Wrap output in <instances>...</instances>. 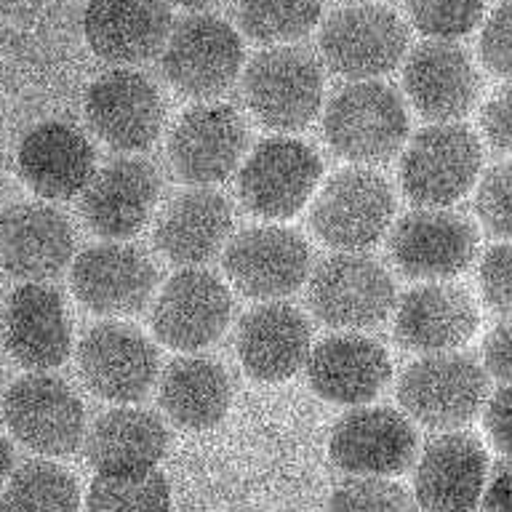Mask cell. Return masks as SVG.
<instances>
[{
	"label": "cell",
	"instance_id": "cell-1",
	"mask_svg": "<svg viewBox=\"0 0 512 512\" xmlns=\"http://www.w3.org/2000/svg\"><path fill=\"white\" fill-rule=\"evenodd\" d=\"M406 136V102L382 80H350L323 107V139L355 166L387 163L403 150Z\"/></svg>",
	"mask_w": 512,
	"mask_h": 512
},
{
	"label": "cell",
	"instance_id": "cell-2",
	"mask_svg": "<svg viewBox=\"0 0 512 512\" xmlns=\"http://www.w3.org/2000/svg\"><path fill=\"white\" fill-rule=\"evenodd\" d=\"M248 112L275 134H296L323 107V67L299 46H270L243 67Z\"/></svg>",
	"mask_w": 512,
	"mask_h": 512
},
{
	"label": "cell",
	"instance_id": "cell-3",
	"mask_svg": "<svg viewBox=\"0 0 512 512\" xmlns=\"http://www.w3.org/2000/svg\"><path fill=\"white\" fill-rule=\"evenodd\" d=\"M246 48L240 32L222 16L190 14L174 24L160 51V72L176 94L211 102L240 78Z\"/></svg>",
	"mask_w": 512,
	"mask_h": 512
},
{
	"label": "cell",
	"instance_id": "cell-4",
	"mask_svg": "<svg viewBox=\"0 0 512 512\" xmlns=\"http://www.w3.org/2000/svg\"><path fill=\"white\" fill-rule=\"evenodd\" d=\"M395 192L379 171L352 166L328 176L312 200L310 227L336 251H366L390 232Z\"/></svg>",
	"mask_w": 512,
	"mask_h": 512
},
{
	"label": "cell",
	"instance_id": "cell-5",
	"mask_svg": "<svg viewBox=\"0 0 512 512\" xmlns=\"http://www.w3.org/2000/svg\"><path fill=\"white\" fill-rule=\"evenodd\" d=\"M307 302L323 326L363 331L387 320L398 291L379 259L363 251H336L310 272Z\"/></svg>",
	"mask_w": 512,
	"mask_h": 512
},
{
	"label": "cell",
	"instance_id": "cell-6",
	"mask_svg": "<svg viewBox=\"0 0 512 512\" xmlns=\"http://www.w3.org/2000/svg\"><path fill=\"white\" fill-rule=\"evenodd\" d=\"M323 163L310 144L278 134L262 139L238 168V198L248 214L278 224L302 211L318 192Z\"/></svg>",
	"mask_w": 512,
	"mask_h": 512
},
{
	"label": "cell",
	"instance_id": "cell-7",
	"mask_svg": "<svg viewBox=\"0 0 512 512\" xmlns=\"http://www.w3.org/2000/svg\"><path fill=\"white\" fill-rule=\"evenodd\" d=\"M398 400L422 427L456 432L486 406V368L462 352H432L400 374Z\"/></svg>",
	"mask_w": 512,
	"mask_h": 512
},
{
	"label": "cell",
	"instance_id": "cell-8",
	"mask_svg": "<svg viewBox=\"0 0 512 512\" xmlns=\"http://www.w3.org/2000/svg\"><path fill=\"white\" fill-rule=\"evenodd\" d=\"M406 48V22L379 3L336 8L318 32L323 64L347 80H379L406 59Z\"/></svg>",
	"mask_w": 512,
	"mask_h": 512
},
{
	"label": "cell",
	"instance_id": "cell-9",
	"mask_svg": "<svg viewBox=\"0 0 512 512\" xmlns=\"http://www.w3.org/2000/svg\"><path fill=\"white\" fill-rule=\"evenodd\" d=\"M483 168L480 139L462 123H432L400 158V187L422 208H448L475 187Z\"/></svg>",
	"mask_w": 512,
	"mask_h": 512
},
{
	"label": "cell",
	"instance_id": "cell-10",
	"mask_svg": "<svg viewBox=\"0 0 512 512\" xmlns=\"http://www.w3.org/2000/svg\"><path fill=\"white\" fill-rule=\"evenodd\" d=\"M227 278L248 299L283 302L310 280L312 248L291 227L256 224L232 235L222 251Z\"/></svg>",
	"mask_w": 512,
	"mask_h": 512
},
{
	"label": "cell",
	"instance_id": "cell-11",
	"mask_svg": "<svg viewBox=\"0 0 512 512\" xmlns=\"http://www.w3.org/2000/svg\"><path fill=\"white\" fill-rule=\"evenodd\" d=\"M3 422L24 448L40 456H70L86 440V408L70 384L30 371L3 395Z\"/></svg>",
	"mask_w": 512,
	"mask_h": 512
},
{
	"label": "cell",
	"instance_id": "cell-12",
	"mask_svg": "<svg viewBox=\"0 0 512 512\" xmlns=\"http://www.w3.org/2000/svg\"><path fill=\"white\" fill-rule=\"evenodd\" d=\"M248 152V126L232 104L200 102L182 112L168 136L166 155L179 182L214 187L227 182Z\"/></svg>",
	"mask_w": 512,
	"mask_h": 512
},
{
	"label": "cell",
	"instance_id": "cell-13",
	"mask_svg": "<svg viewBox=\"0 0 512 512\" xmlns=\"http://www.w3.org/2000/svg\"><path fill=\"white\" fill-rule=\"evenodd\" d=\"M232 320V294L219 275L184 267L152 299L150 326L160 344L176 352H198L219 342Z\"/></svg>",
	"mask_w": 512,
	"mask_h": 512
},
{
	"label": "cell",
	"instance_id": "cell-14",
	"mask_svg": "<svg viewBox=\"0 0 512 512\" xmlns=\"http://www.w3.org/2000/svg\"><path fill=\"white\" fill-rule=\"evenodd\" d=\"M70 286L88 312L128 318L155 299L158 267L144 248L126 240H104L72 259Z\"/></svg>",
	"mask_w": 512,
	"mask_h": 512
},
{
	"label": "cell",
	"instance_id": "cell-15",
	"mask_svg": "<svg viewBox=\"0 0 512 512\" xmlns=\"http://www.w3.org/2000/svg\"><path fill=\"white\" fill-rule=\"evenodd\" d=\"M155 344L131 323L104 320L78 344V374L96 398L131 406L150 395L158 382Z\"/></svg>",
	"mask_w": 512,
	"mask_h": 512
},
{
	"label": "cell",
	"instance_id": "cell-16",
	"mask_svg": "<svg viewBox=\"0 0 512 512\" xmlns=\"http://www.w3.org/2000/svg\"><path fill=\"white\" fill-rule=\"evenodd\" d=\"M478 227L459 211L416 208L390 227L392 264L411 280H448L462 275L478 256Z\"/></svg>",
	"mask_w": 512,
	"mask_h": 512
},
{
	"label": "cell",
	"instance_id": "cell-17",
	"mask_svg": "<svg viewBox=\"0 0 512 512\" xmlns=\"http://www.w3.org/2000/svg\"><path fill=\"white\" fill-rule=\"evenodd\" d=\"M86 120L107 147L131 155L158 142L166 126V99L144 72L115 67L88 86Z\"/></svg>",
	"mask_w": 512,
	"mask_h": 512
},
{
	"label": "cell",
	"instance_id": "cell-18",
	"mask_svg": "<svg viewBox=\"0 0 512 512\" xmlns=\"http://www.w3.org/2000/svg\"><path fill=\"white\" fill-rule=\"evenodd\" d=\"M419 435L406 414L390 406H355L331 430L328 454L347 475L392 478L416 459Z\"/></svg>",
	"mask_w": 512,
	"mask_h": 512
},
{
	"label": "cell",
	"instance_id": "cell-19",
	"mask_svg": "<svg viewBox=\"0 0 512 512\" xmlns=\"http://www.w3.org/2000/svg\"><path fill=\"white\" fill-rule=\"evenodd\" d=\"M160 190L163 179L155 163L134 155L115 158L107 166L96 168L83 190L80 214L104 240H128L150 222Z\"/></svg>",
	"mask_w": 512,
	"mask_h": 512
},
{
	"label": "cell",
	"instance_id": "cell-20",
	"mask_svg": "<svg viewBox=\"0 0 512 512\" xmlns=\"http://www.w3.org/2000/svg\"><path fill=\"white\" fill-rule=\"evenodd\" d=\"M408 104L432 123H454L475 107L483 88L472 56L454 40H424L403 67Z\"/></svg>",
	"mask_w": 512,
	"mask_h": 512
},
{
	"label": "cell",
	"instance_id": "cell-21",
	"mask_svg": "<svg viewBox=\"0 0 512 512\" xmlns=\"http://www.w3.org/2000/svg\"><path fill=\"white\" fill-rule=\"evenodd\" d=\"M3 347L27 371H51L70 358L72 323L62 294L46 283L14 288L0 312Z\"/></svg>",
	"mask_w": 512,
	"mask_h": 512
},
{
	"label": "cell",
	"instance_id": "cell-22",
	"mask_svg": "<svg viewBox=\"0 0 512 512\" xmlns=\"http://www.w3.org/2000/svg\"><path fill=\"white\" fill-rule=\"evenodd\" d=\"M75 259L70 219L48 203H14L0 214V267L24 283H46Z\"/></svg>",
	"mask_w": 512,
	"mask_h": 512
},
{
	"label": "cell",
	"instance_id": "cell-23",
	"mask_svg": "<svg viewBox=\"0 0 512 512\" xmlns=\"http://www.w3.org/2000/svg\"><path fill=\"white\" fill-rule=\"evenodd\" d=\"M312 392L334 406H368L390 384V355L371 336L339 331L312 344L307 358Z\"/></svg>",
	"mask_w": 512,
	"mask_h": 512
},
{
	"label": "cell",
	"instance_id": "cell-24",
	"mask_svg": "<svg viewBox=\"0 0 512 512\" xmlns=\"http://www.w3.org/2000/svg\"><path fill=\"white\" fill-rule=\"evenodd\" d=\"M235 352L243 371L256 382H286L307 366L312 352L310 320L288 302L256 304L238 320Z\"/></svg>",
	"mask_w": 512,
	"mask_h": 512
},
{
	"label": "cell",
	"instance_id": "cell-25",
	"mask_svg": "<svg viewBox=\"0 0 512 512\" xmlns=\"http://www.w3.org/2000/svg\"><path fill=\"white\" fill-rule=\"evenodd\" d=\"M174 30L168 0H88L83 38L102 62L118 67L150 62Z\"/></svg>",
	"mask_w": 512,
	"mask_h": 512
},
{
	"label": "cell",
	"instance_id": "cell-26",
	"mask_svg": "<svg viewBox=\"0 0 512 512\" xmlns=\"http://www.w3.org/2000/svg\"><path fill=\"white\" fill-rule=\"evenodd\" d=\"M486 448L470 432L430 440L414 472V502L422 512H472L486 491Z\"/></svg>",
	"mask_w": 512,
	"mask_h": 512
},
{
	"label": "cell",
	"instance_id": "cell-27",
	"mask_svg": "<svg viewBox=\"0 0 512 512\" xmlns=\"http://www.w3.org/2000/svg\"><path fill=\"white\" fill-rule=\"evenodd\" d=\"M480 315L470 291L446 280L424 283L400 296L392 334L411 352H454L478 331Z\"/></svg>",
	"mask_w": 512,
	"mask_h": 512
},
{
	"label": "cell",
	"instance_id": "cell-28",
	"mask_svg": "<svg viewBox=\"0 0 512 512\" xmlns=\"http://www.w3.org/2000/svg\"><path fill=\"white\" fill-rule=\"evenodd\" d=\"M232 238V206L211 187H190L168 200L155 219L158 254L176 267H200L224 251Z\"/></svg>",
	"mask_w": 512,
	"mask_h": 512
},
{
	"label": "cell",
	"instance_id": "cell-29",
	"mask_svg": "<svg viewBox=\"0 0 512 512\" xmlns=\"http://www.w3.org/2000/svg\"><path fill=\"white\" fill-rule=\"evenodd\" d=\"M22 182L43 200H67L96 174V150L80 128L46 120L27 131L16 152Z\"/></svg>",
	"mask_w": 512,
	"mask_h": 512
},
{
	"label": "cell",
	"instance_id": "cell-30",
	"mask_svg": "<svg viewBox=\"0 0 512 512\" xmlns=\"http://www.w3.org/2000/svg\"><path fill=\"white\" fill-rule=\"evenodd\" d=\"M168 440V427L158 414L118 406L88 427L86 456L102 478H144L158 470Z\"/></svg>",
	"mask_w": 512,
	"mask_h": 512
},
{
	"label": "cell",
	"instance_id": "cell-31",
	"mask_svg": "<svg viewBox=\"0 0 512 512\" xmlns=\"http://www.w3.org/2000/svg\"><path fill=\"white\" fill-rule=\"evenodd\" d=\"M158 403L176 427L187 432L211 430L232 406L230 371L216 358L184 352L163 368Z\"/></svg>",
	"mask_w": 512,
	"mask_h": 512
},
{
	"label": "cell",
	"instance_id": "cell-32",
	"mask_svg": "<svg viewBox=\"0 0 512 512\" xmlns=\"http://www.w3.org/2000/svg\"><path fill=\"white\" fill-rule=\"evenodd\" d=\"M0 512H80L78 480L46 459L22 464L0 494Z\"/></svg>",
	"mask_w": 512,
	"mask_h": 512
},
{
	"label": "cell",
	"instance_id": "cell-33",
	"mask_svg": "<svg viewBox=\"0 0 512 512\" xmlns=\"http://www.w3.org/2000/svg\"><path fill=\"white\" fill-rule=\"evenodd\" d=\"M323 0H238V24L262 46H288L320 24Z\"/></svg>",
	"mask_w": 512,
	"mask_h": 512
},
{
	"label": "cell",
	"instance_id": "cell-34",
	"mask_svg": "<svg viewBox=\"0 0 512 512\" xmlns=\"http://www.w3.org/2000/svg\"><path fill=\"white\" fill-rule=\"evenodd\" d=\"M171 486L166 475L152 470L144 478L96 475L86 496V512H168Z\"/></svg>",
	"mask_w": 512,
	"mask_h": 512
},
{
	"label": "cell",
	"instance_id": "cell-35",
	"mask_svg": "<svg viewBox=\"0 0 512 512\" xmlns=\"http://www.w3.org/2000/svg\"><path fill=\"white\" fill-rule=\"evenodd\" d=\"M408 19L432 40H456L470 35L480 22L483 0H406Z\"/></svg>",
	"mask_w": 512,
	"mask_h": 512
},
{
	"label": "cell",
	"instance_id": "cell-36",
	"mask_svg": "<svg viewBox=\"0 0 512 512\" xmlns=\"http://www.w3.org/2000/svg\"><path fill=\"white\" fill-rule=\"evenodd\" d=\"M328 512H416V502L395 480L352 475L334 488Z\"/></svg>",
	"mask_w": 512,
	"mask_h": 512
},
{
	"label": "cell",
	"instance_id": "cell-37",
	"mask_svg": "<svg viewBox=\"0 0 512 512\" xmlns=\"http://www.w3.org/2000/svg\"><path fill=\"white\" fill-rule=\"evenodd\" d=\"M475 214L491 235L512 240V160L499 163L480 179Z\"/></svg>",
	"mask_w": 512,
	"mask_h": 512
},
{
	"label": "cell",
	"instance_id": "cell-38",
	"mask_svg": "<svg viewBox=\"0 0 512 512\" xmlns=\"http://www.w3.org/2000/svg\"><path fill=\"white\" fill-rule=\"evenodd\" d=\"M478 51L491 75L512 83V0H504L491 11L480 30Z\"/></svg>",
	"mask_w": 512,
	"mask_h": 512
},
{
	"label": "cell",
	"instance_id": "cell-39",
	"mask_svg": "<svg viewBox=\"0 0 512 512\" xmlns=\"http://www.w3.org/2000/svg\"><path fill=\"white\" fill-rule=\"evenodd\" d=\"M478 280L488 307L512 318V240L488 248L480 259Z\"/></svg>",
	"mask_w": 512,
	"mask_h": 512
},
{
	"label": "cell",
	"instance_id": "cell-40",
	"mask_svg": "<svg viewBox=\"0 0 512 512\" xmlns=\"http://www.w3.org/2000/svg\"><path fill=\"white\" fill-rule=\"evenodd\" d=\"M480 131L496 152L512 155V83L488 96L480 110Z\"/></svg>",
	"mask_w": 512,
	"mask_h": 512
},
{
	"label": "cell",
	"instance_id": "cell-41",
	"mask_svg": "<svg viewBox=\"0 0 512 512\" xmlns=\"http://www.w3.org/2000/svg\"><path fill=\"white\" fill-rule=\"evenodd\" d=\"M486 432L496 451L512 459V384L494 392L486 403Z\"/></svg>",
	"mask_w": 512,
	"mask_h": 512
},
{
	"label": "cell",
	"instance_id": "cell-42",
	"mask_svg": "<svg viewBox=\"0 0 512 512\" xmlns=\"http://www.w3.org/2000/svg\"><path fill=\"white\" fill-rule=\"evenodd\" d=\"M483 360L486 371L504 384H512V318L486 336L483 344Z\"/></svg>",
	"mask_w": 512,
	"mask_h": 512
},
{
	"label": "cell",
	"instance_id": "cell-43",
	"mask_svg": "<svg viewBox=\"0 0 512 512\" xmlns=\"http://www.w3.org/2000/svg\"><path fill=\"white\" fill-rule=\"evenodd\" d=\"M486 512H512V459L496 470L491 486L483 491Z\"/></svg>",
	"mask_w": 512,
	"mask_h": 512
},
{
	"label": "cell",
	"instance_id": "cell-44",
	"mask_svg": "<svg viewBox=\"0 0 512 512\" xmlns=\"http://www.w3.org/2000/svg\"><path fill=\"white\" fill-rule=\"evenodd\" d=\"M11 470H14V448L0 435V488L11 478Z\"/></svg>",
	"mask_w": 512,
	"mask_h": 512
},
{
	"label": "cell",
	"instance_id": "cell-45",
	"mask_svg": "<svg viewBox=\"0 0 512 512\" xmlns=\"http://www.w3.org/2000/svg\"><path fill=\"white\" fill-rule=\"evenodd\" d=\"M171 3L187 8V11H192V14H206L208 8L222 6L224 0H171Z\"/></svg>",
	"mask_w": 512,
	"mask_h": 512
},
{
	"label": "cell",
	"instance_id": "cell-46",
	"mask_svg": "<svg viewBox=\"0 0 512 512\" xmlns=\"http://www.w3.org/2000/svg\"><path fill=\"white\" fill-rule=\"evenodd\" d=\"M342 3L352 6V3H376V0H342Z\"/></svg>",
	"mask_w": 512,
	"mask_h": 512
},
{
	"label": "cell",
	"instance_id": "cell-47",
	"mask_svg": "<svg viewBox=\"0 0 512 512\" xmlns=\"http://www.w3.org/2000/svg\"><path fill=\"white\" fill-rule=\"evenodd\" d=\"M0 312H3V299H0Z\"/></svg>",
	"mask_w": 512,
	"mask_h": 512
},
{
	"label": "cell",
	"instance_id": "cell-48",
	"mask_svg": "<svg viewBox=\"0 0 512 512\" xmlns=\"http://www.w3.org/2000/svg\"><path fill=\"white\" fill-rule=\"evenodd\" d=\"M0 379H3V374H0Z\"/></svg>",
	"mask_w": 512,
	"mask_h": 512
}]
</instances>
